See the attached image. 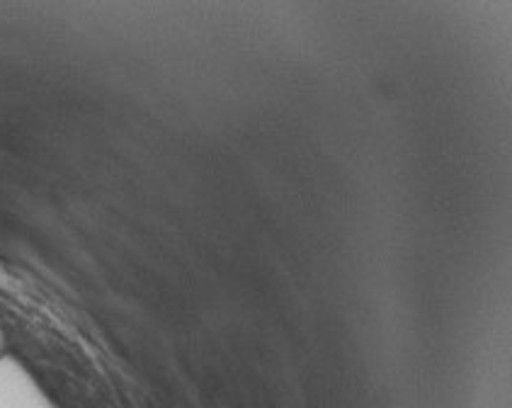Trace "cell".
I'll return each mask as SVG.
<instances>
[{"label": "cell", "mask_w": 512, "mask_h": 408, "mask_svg": "<svg viewBox=\"0 0 512 408\" xmlns=\"http://www.w3.org/2000/svg\"><path fill=\"white\" fill-rule=\"evenodd\" d=\"M5 350V338H3V331H0V355H3Z\"/></svg>", "instance_id": "obj_1"}]
</instances>
